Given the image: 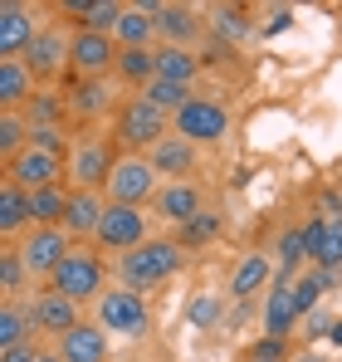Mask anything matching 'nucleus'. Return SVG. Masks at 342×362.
I'll return each mask as SVG.
<instances>
[{"instance_id": "29", "label": "nucleus", "mask_w": 342, "mask_h": 362, "mask_svg": "<svg viewBox=\"0 0 342 362\" xmlns=\"http://www.w3.org/2000/svg\"><path fill=\"white\" fill-rule=\"evenodd\" d=\"M279 284H293V274L303 269V259H308V240H303V226H293L279 235Z\"/></svg>"}, {"instance_id": "13", "label": "nucleus", "mask_w": 342, "mask_h": 362, "mask_svg": "<svg viewBox=\"0 0 342 362\" xmlns=\"http://www.w3.org/2000/svg\"><path fill=\"white\" fill-rule=\"evenodd\" d=\"M25 64H30L35 78H59L64 69H73V40L64 30H40V40L30 45Z\"/></svg>"}, {"instance_id": "43", "label": "nucleus", "mask_w": 342, "mask_h": 362, "mask_svg": "<svg viewBox=\"0 0 342 362\" xmlns=\"http://www.w3.org/2000/svg\"><path fill=\"white\" fill-rule=\"evenodd\" d=\"M333 323H338V318H328L323 308L308 313V338H333Z\"/></svg>"}, {"instance_id": "14", "label": "nucleus", "mask_w": 342, "mask_h": 362, "mask_svg": "<svg viewBox=\"0 0 342 362\" xmlns=\"http://www.w3.org/2000/svg\"><path fill=\"white\" fill-rule=\"evenodd\" d=\"M157 35H162V5H157V0H142V5H127V10H122L117 49H157V45H152Z\"/></svg>"}, {"instance_id": "30", "label": "nucleus", "mask_w": 342, "mask_h": 362, "mask_svg": "<svg viewBox=\"0 0 342 362\" xmlns=\"http://www.w3.org/2000/svg\"><path fill=\"white\" fill-rule=\"evenodd\" d=\"M142 98H147L152 108H162L167 118H176V113H181V108H186V103L196 98V93H191L186 83H167V78H152V83L142 88Z\"/></svg>"}, {"instance_id": "25", "label": "nucleus", "mask_w": 342, "mask_h": 362, "mask_svg": "<svg viewBox=\"0 0 342 362\" xmlns=\"http://www.w3.org/2000/svg\"><path fill=\"white\" fill-rule=\"evenodd\" d=\"M264 284H269V255L254 250V255H244V259L235 264V274H230V299L244 303V299H254Z\"/></svg>"}, {"instance_id": "8", "label": "nucleus", "mask_w": 342, "mask_h": 362, "mask_svg": "<svg viewBox=\"0 0 342 362\" xmlns=\"http://www.w3.org/2000/svg\"><path fill=\"white\" fill-rule=\"evenodd\" d=\"M117 157L113 147L103 142V137H83V142H73V152H69V177H73V191H103L108 177H113Z\"/></svg>"}, {"instance_id": "44", "label": "nucleus", "mask_w": 342, "mask_h": 362, "mask_svg": "<svg viewBox=\"0 0 342 362\" xmlns=\"http://www.w3.org/2000/svg\"><path fill=\"white\" fill-rule=\"evenodd\" d=\"M0 362H40V348H35V343H25V348H10V353H0Z\"/></svg>"}, {"instance_id": "21", "label": "nucleus", "mask_w": 342, "mask_h": 362, "mask_svg": "<svg viewBox=\"0 0 342 362\" xmlns=\"http://www.w3.org/2000/svg\"><path fill=\"white\" fill-rule=\"evenodd\" d=\"M59 353L64 362H108V333L98 323H78L59 338Z\"/></svg>"}, {"instance_id": "23", "label": "nucleus", "mask_w": 342, "mask_h": 362, "mask_svg": "<svg viewBox=\"0 0 342 362\" xmlns=\"http://www.w3.org/2000/svg\"><path fill=\"white\" fill-rule=\"evenodd\" d=\"M108 108H113V83L108 78H73V93H69L73 118H103Z\"/></svg>"}, {"instance_id": "24", "label": "nucleus", "mask_w": 342, "mask_h": 362, "mask_svg": "<svg viewBox=\"0 0 342 362\" xmlns=\"http://www.w3.org/2000/svg\"><path fill=\"white\" fill-rule=\"evenodd\" d=\"M122 10H127V5H117V0H73V5H69V15L83 20V30L113 35V40H117V25H122Z\"/></svg>"}, {"instance_id": "48", "label": "nucleus", "mask_w": 342, "mask_h": 362, "mask_svg": "<svg viewBox=\"0 0 342 362\" xmlns=\"http://www.w3.org/2000/svg\"><path fill=\"white\" fill-rule=\"evenodd\" d=\"M40 362H64V353H59V348H49V353H40Z\"/></svg>"}, {"instance_id": "11", "label": "nucleus", "mask_w": 342, "mask_h": 362, "mask_svg": "<svg viewBox=\"0 0 342 362\" xmlns=\"http://www.w3.org/2000/svg\"><path fill=\"white\" fill-rule=\"evenodd\" d=\"M108 69H117V40L78 30L73 35V78H108Z\"/></svg>"}, {"instance_id": "18", "label": "nucleus", "mask_w": 342, "mask_h": 362, "mask_svg": "<svg viewBox=\"0 0 342 362\" xmlns=\"http://www.w3.org/2000/svg\"><path fill=\"white\" fill-rule=\"evenodd\" d=\"M147 162L157 167V177H171V181H186L196 172V142H186V137H162L152 152H147Z\"/></svg>"}, {"instance_id": "9", "label": "nucleus", "mask_w": 342, "mask_h": 362, "mask_svg": "<svg viewBox=\"0 0 342 362\" xmlns=\"http://www.w3.org/2000/svg\"><path fill=\"white\" fill-rule=\"evenodd\" d=\"M98 250H137V245H147V216L137 211V206H113L108 201V216H103V226H98V235H93Z\"/></svg>"}, {"instance_id": "39", "label": "nucleus", "mask_w": 342, "mask_h": 362, "mask_svg": "<svg viewBox=\"0 0 342 362\" xmlns=\"http://www.w3.org/2000/svg\"><path fill=\"white\" fill-rule=\"evenodd\" d=\"M30 147H35V152H49L59 162L73 152V142L64 137V127H30Z\"/></svg>"}, {"instance_id": "28", "label": "nucleus", "mask_w": 342, "mask_h": 362, "mask_svg": "<svg viewBox=\"0 0 342 362\" xmlns=\"http://www.w3.org/2000/svg\"><path fill=\"white\" fill-rule=\"evenodd\" d=\"M30 333H35V318H30V308L20 299H5L0 308V353H10V348H25L30 343Z\"/></svg>"}, {"instance_id": "33", "label": "nucleus", "mask_w": 342, "mask_h": 362, "mask_svg": "<svg viewBox=\"0 0 342 362\" xmlns=\"http://www.w3.org/2000/svg\"><path fill=\"white\" fill-rule=\"evenodd\" d=\"M30 147V118L25 113H0V157H20Z\"/></svg>"}, {"instance_id": "40", "label": "nucleus", "mask_w": 342, "mask_h": 362, "mask_svg": "<svg viewBox=\"0 0 342 362\" xmlns=\"http://www.w3.org/2000/svg\"><path fill=\"white\" fill-rule=\"evenodd\" d=\"M186 318H191V328H216V323L225 318L220 294H196V299H191V308H186Z\"/></svg>"}, {"instance_id": "15", "label": "nucleus", "mask_w": 342, "mask_h": 362, "mask_svg": "<svg viewBox=\"0 0 342 362\" xmlns=\"http://www.w3.org/2000/svg\"><path fill=\"white\" fill-rule=\"evenodd\" d=\"M30 318H35V333H54V338H64L69 328H78V323H83V318H78V299H69V294H59V289L35 294Z\"/></svg>"}, {"instance_id": "6", "label": "nucleus", "mask_w": 342, "mask_h": 362, "mask_svg": "<svg viewBox=\"0 0 342 362\" xmlns=\"http://www.w3.org/2000/svg\"><path fill=\"white\" fill-rule=\"evenodd\" d=\"M162 137H171V118L162 108H152L147 98H132V103H122V113H117V142L122 147H157Z\"/></svg>"}, {"instance_id": "17", "label": "nucleus", "mask_w": 342, "mask_h": 362, "mask_svg": "<svg viewBox=\"0 0 342 362\" xmlns=\"http://www.w3.org/2000/svg\"><path fill=\"white\" fill-rule=\"evenodd\" d=\"M152 206H157V216L171 221V226H191V221L206 211V196H201V186H196V181H167V186H162V196H157Z\"/></svg>"}, {"instance_id": "26", "label": "nucleus", "mask_w": 342, "mask_h": 362, "mask_svg": "<svg viewBox=\"0 0 342 362\" xmlns=\"http://www.w3.org/2000/svg\"><path fill=\"white\" fill-rule=\"evenodd\" d=\"M206 30V20L191 10V5H162V40L176 49H191V40Z\"/></svg>"}, {"instance_id": "3", "label": "nucleus", "mask_w": 342, "mask_h": 362, "mask_svg": "<svg viewBox=\"0 0 342 362\" xmlns=\"http://www.w3.org/2000/svg\"><path fill=\"white\" fill-rule=\"evenodd\" d=\"M93 323L103 328V333H122V338H142L147 328H152V308H147V299L137 294V289H108L103 299L93 303Z\"/></svg>"}, {"instance_id": "46", "label": "nucleus", "mask_w": 342, "mask_h": 362, "mask_svg": "<svg viewBox=\"0 0 342 362\" xmlns=\"http://www.w3.org/2000/svg\"><path fill=\"white\" fill-rule=\"evenodd\" d=\"M288 362H328V358H318V353H293Z\"/></svg>"}, {"instance_id": "19", "label": "nucleus", "mask_w": 342, "mask_h": 362, "mask_svg": "<svg viewBox=\"0 0 342 362\" xmlns=\"http://www.w3.org/2000/svg\"><path fill=\"white\" fill-rule=\"evenodd\" d=\"M35 74L25 59H0V113H20L35 98Z\"/></svg>"}, {"instance_id": "4", "label": "nucleus", "mask_w": 342, "mask_h": 362, "mask_svg": "<svg viewBox=\"0 0 342 362\" xmlns=\"http://www.w3.org/2000/svg\"><path fill=\"white\" fill-rule=\"evenodd\" d=\"M103 279H108V269H103V259L93 255V250H83V245H73L69 250V259L54 269V279H49V289H59V294H69V299H103L108 289H103Z\"/></svg>"}, {"instance_id": "16", "label": "nucleus", "mask_w": 342, "mask_h": 362, "mask_svg": "<svg viewBox=\"0 0 342 362\" xmlns=\"http://www.w3.org/2000/svg\"><path fill=\"white\" fill-rule=\"evenodd\" d=\"M108 216V191H73L69 196V216H64V230L73 240H93L98 226Z\"/></svg>"}, {"instance_id": "41", "label": "nucleus", "mask_w": 342, "mask_h": 362, "mask_svg": "<svg viewBox=\"0 0 342 362\" xmlns=\"http://www.w3.org/2000/svg\"><path fill=\"white\" fill-rule=\"evenodd\" d=\"M216 230H220V216L216 211H201L191 226H181V245H206V240H216Z\"/></svg>"}, {"instance_id": "45", "label": "nucleus", "mask_w": 342, "mask_h": 362, "mask_svg": "<svg viewBox=\"0 0 342 362\" xmlns=\"http://www.w3.org/2000/svg\"><path fill=\"white\" fill-rule=\"evenodd\" d=\"M288 25H293V10H288V5H279V10L269 15V25H264V30H269V35H279V30H288Z\"/></svg>"}, {"instance_id": "1", "label": "nucleus", "mask_w": 342, "mask_h": 362, "mask_svg": "<svg viewBox=\"0 0 342 362\" xmlns=\"http://www.w3.org/2000/svg\"><path fill=\"white\" fill-rule=\"evenodd\" d=\"M181 250H186L181 240H147V245H137V250H127V255L117 259V274H122L127 289L147 294V289L167 284L171 274L181 269V259H186Z\"/></svg>"}, {"instance_id": "34", "label": "nucleus", "mask_w": 342, "mask_h": 362, "mask_svg": "<svg viewBox=\"0 0 342 362\" xmlns=\"http://www.w3.org/2000/svg\"><path fill=\"white\" fill-rule=\"evenodd\" d=\"M64 113H69V103H64L59 93H49V88H40V93L30 98V108H25L30 127H59V122H64Z\"/></svg>"}, {"instance_id": "7", "label": "nucleus", "mask_w": 342, "mask_h": 362, "mask_svg": "<svg viewBox=\"0 0 342 362\" xmlns=\"http://www.w3.org/2000/svg\"><path fill=\"white\" fill-rule=\"evenodd\" d=\"M171 132L176 137H186V142H220L230 132V108L225 103H216V98H191L176 118H171Z\"/></svg>"}, {"instance_id": "35", "label": "nucleus", "mask_w": 342, "mask_h": 362, "mask_svg": "<svg viewBox=\"0 0 342 362\" xmlns=\"http://www.w3.org/2000/svg\"><path fill=\"white\" fill-rule=\"evenodd\" d=\"M323 294H328L323 269H308V274H298V279H293V299H298V313H303V318H308V313H318Z\"/></svg>"}, {"instance_id": "2", "label": "nucleus", "mask_w": 342, "mask_h": 362, "mask_svg": "<svg viewBox=\"0 0 342 362\" xmlns=\"http://www.w3.org/2000/svg\"><path fill=\"white\" fill-rule=\"evenodd\" d=\"M162 186L167 181L157 177V167L147 162V157H137V152H127V157H117V167H113V177H108V201L113 206H147V201H157L162 196Z\"/></svg>"}, {"instance_id": "42", "label": "nucleus", "mask_w": 342, "mask_h": 362, "mask_svg": "<svg viewBox=\"0 0 342 362\" xmlns=\"http://www.w3.org/2000/svg\"><path fill=\"white\" fill-rule=\"evenodd\" d=\"M254 362H288L284 338H259V343H254Z\"/></svg>"}, {"instance_id": "20", "label": "nucleus", "mask_w": 342, "mask_h": 362, "mask_svg": "<svg viewBox=\"0 0 342 362\" xmlns=\"http://www.w3.org/2000/svg\"><path fill=\"white\" fill-rule=\"evenodd\" d=\"M0 230L5 235H30L35 230V206H30V191L15 186V181H0Z\"/></svg>"}, {"instance_id": "10", "label": "nucleus", "mask_w": 342, "mask_h": 362, "mask_svg": "<svg viewBox=\"0 0 342 362\" xmlns=\"http://www.w3.org/2000/svg\"><path fill=\"white\" fill-rule=\"evenodd\" d=\"M5 181H15V186H25V191L35 196V191H45V186H64V162L49 157V152L25 147L20 157L5 162Z\"/></svg>"}, {"instance_id": "22", "label": "nucleus", "mask_w": 342, "mask_h": 362, "mask_svg": "<svg viewBox=\"0 0 342 362\" xmlns=\"http://www.w3.org/2000/svg\"><path fill=\"white\" fill-rule=\"evenodd\" d=\"M303 313H298V299H293V284H269V294H264V333L269 338H288L293 333V323H298Z\"/></svg>"}, {"instance_id": "38", "label": "nucleus", "mask_w": 342, "mask_h": 362, "mask_svg": "<svg viewBox=\"0 0 342 362\" xmlns=\"http://www.w3.org/2000/svg\"><path fill=\"white\" fill-rule=\"evenodd\" d=\"M25 279H30V269H25V259H20V250L10 245V250L0 255V294H5V299H15V294L25 289Z\"/></svg>"}, {"instance_id": "12", "label": "nucleus", "mask_w": 342, "mask_h": 362, "mask_svg": "<svg viewBox=\"0 0 342 362\" xmlns=\"http://www.w3.org/2000/svg\"><path fill=\"white\" fill-rule=\"evenodd\" d=\"M35 40H40V30H35L30 5L5 0V5H0V59H25Z\"/></svg>"}, {"instance_id": "31", "label": "nucleus", "mask_w": 342, "mask_h": 362, "mask_svg": "<svg viewBox=\"0 0 342 362\" xmlns=\"http://www.w3.org/2000/svg\"><path fill=\"white\" fill-rule=\"evenodd\" d=\"M117 78L147 88L157 78V49H117Z\"/></svg>"}, {"instance_id": "5", "label": "nucleus", "mask_w": 342, "mask_h": 362, "mask_svg": "<svg viewBox=\"0 0 342 362\" xmlns=\"http://www.w3.org/2000/svg\"><path fill=\"white\" fill-rule=\"evenodd\" d=\"M15 250H20L30 279H54V269L69 259V250H73V235H69L64 226H35Z\"/></svg>"}, {"instance_id": "47", "label": "nucleus", "mask_w": 342, "mask_h": 362, "mask_svg": "<svg viewBox=\"0 0 342 362\" xmlns=\"http://www.w3.org/2000/svg\"><path fill=\"white\" fill-rule=\"evenodd\" d=\"M328 343H333V348H342V318L333 323V338H328Z\"/></svg>"}, {"instance_id": "27", "label": "nucleus", "mask_w": 342, "mask_h": 362, "mask_svg": "<svg viewBox=\"0 0 342 362\" xmlns=\"http://www.w3.org/2000/svg\"><path fill=\"white\" fill-rule=\"evenodd\" d=\"M196 74H201V59L191 54V49H176V45H157V78H167V83H196Z\"/></svg>"}, {"instance_id": "37", "label": "nucleus", "mask_w": 342, "mask_h": 362, "mask_svg": "<svg viewBox=\"0 0 342 362\" xmlns=\"http://www.w3.org/2000/svg\"><path fill=\"white\" fill-rule=\"evenodd\" d=\"M308 264H313V269H338V274H342V221H333V226H328V235L313 245Z\"/></svg>"}, {"instance_id": "36", "label": "nucleus", "mask_w": 342, "mask_h": 362, "mask_svg": "<svg viewBox=\"0 0 342 362\" xmlns=\"http://www.w3.org/2000/svg\"><path fill=\"white\" fill-rule=\"evenodd\" d=\"M211 30H216V40L225 45V40H244L254 25L244 20V10H235V5H216V10H211Z\"/></svg>"}, {"instance_id": "32", "label": "nucleus", "mask_w": 342, "mask_h": 362, "mask_svg": "<svg viewBox=\"0 0 342 362\" xmlns=\"http://www.w3.org/2000/svg\"><path fill=\"white\" fill-rule=\"evenodd\" d=\"M69 196H73V191H64V186H45V191H35V196H30V206H35V226H64V216H69Z\"/></svg>"}]
</instances>
